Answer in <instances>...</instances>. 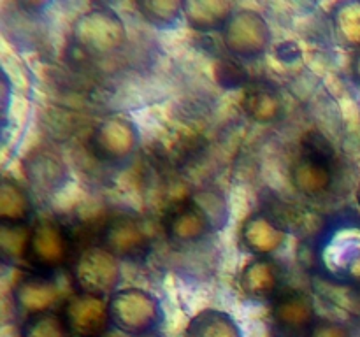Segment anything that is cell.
Instances as JSON below:
<instances>
[{"label": "cell", "mask_w": 360, "mask_h": 337, "mask_svg": "<svg viewBox=\"0 0 360 337\" xmlns=\"http://www.w3.org/2000/svg\"><path fill=\"white\" fill-rule=\"evenodd\" d=\"M108 305L111 325L129 336L153 332L164 318L160 300L143 288L116 290Z\"/></svg>", "instance_id": "cell-4"}, {"label": "cell", "mask_w": 360, "mask_h": 337, "mask_svg": "<svg viewBox=\"0 0 360 337\" xmlns=\"http://www.w3.org/2000/svg\"><path fill=\"white\" fill-rule=\"evenodd\" d=\"M185 337H243V330L229 312L204 309L190 319Z\"/></svg>", "instance_id": "cell-19"}, {"label": "cell", "mask_w": 360, "mask_h": 337, "mask_svg": "<svg viewBox=\"0 0 360 337\" xmlns=\"http://www.w3.org/2000/svg\"><path fill=\"white\" fill-rule=\"evenodd\" d=\"M333 153L304 147L292 164V186L304 197H322L333 186Z\"/></svg>", "instance_id": "cell-12"}, {"label": "cell", "mask_w": 360, "mask_h": 337, "mask_svg": "<svg viewBox=\"0 0 360 337\" xmlns=\"http://www.w3.org/2000/svg\"><path fill=\"white\" fill-rule=\"evenodd\" d=\"M239 239L246 251L257 256H271L285 246L287 230L271 214L257 211L243 221Z\"/></svg>", "instance_id": "cell-13"}, {"label": "cell", "mask_w": 360, "mask_h": 337, "mask_svg": "<svg viewBox=\"0 0 360 337\" xmlns=\"http://www.w3.org/2000/svg\"><path fill=\"white\" fill-rule=\"evenodd\" d=\"M130 337H164L162 333H158L157 330H153V332H146V333H139V336H130Z\"/></svg>", "instance_id": "cell-26"}, {"label": "cell", "mask_w": 360, "mask_h": 337, "mask_svg": "<svg viewBox=\"0 0 360 337\" xmlns=\"http://www.w3.org/2000/svg\"><path fill=\"white\" fill-rule=\"evenodd\" d=\"M246 116L260 125L273 123L283 114V102L278 91L267 84H253L243 98Z\"/></svg>", "instance_id": "cell-18"}, {"label": "cell", "mask_w": 360, "mask_h": 337, "mask_svg": "<svg viewBox=\"0 0 360 337\" xmlns=\"http://www.w3.org/2000/svg\"><path fill=\"white\" fill-rule=\"evenodd\" d=\"M224 44L232 56L241 60H255L266 55L273 34L269 23L253 9H238L224 27Z\"/></svg>", "instance_id": "cell-6"}, {"label": "cell", "mask_w": 360, "mask_h": 337, "mask_svg": "<svg viewBox=\"0 0 360 337\" xmlns=\"http://www.w3.org/2000/svg\"><path fill=\"white\" fill-rule=\"evenodd\" d=\"M136 7L148 23L162 30L172 28L183 18V2L176 0H141Z\"/></svg>", "instance_id": "cell-21"}, {"label": "cell", "mask_w": 360, "mask_h": 337, "mask_svg": "<svg viewBox=\"0 0 360 337\" xmlns=\"http://www.w3.org/2000/svg\"><path fill=\"white\" fill-rule=\"evenodd\" d=\"M333 27L341 44L360 49V2H343L333 14Z\"/></svg>", "instance_id": "cell-20"}, {"label": "cell", "mask_w": 360, "mask_h": 337, "mask_svg": "<svg viewBox=\"0 0 360 337\" xmlns=\"http://www.w3.org/2000/svg\"><path fill=\"white\" fill-rule=\"evenodd\" d=\"M70 256V237L65 227L55 220H37L30 225L25 260L41 274L65 265Z\"/></svg>", "instance_id": "cell-7"}, {"label": "cell", "mask_w": 360, "mask_h": 337, "mask_svg": "<svg viewBox=\"0 0 360 337\" xmlns=\"http://www.w3.org/2000/svg\"><path fill=\"white\" fill-rule=\"evenodd\" d=\"M72 279L77 293L111 297L122 279V267L108 249L94 246L84 249L72 263Z\"/></svg>", "instance_id": "cell-5"}, {"label": "cell", "mask_w": 360, "mask_h": 337, "mask_svg": "<svg viewBox=\"0 0 360 337\" xmlns=\"http://www.w3.org/2000/svg\"><path fill=\"white\" fill-rule=\"evenodd\" d=\"M271 304V319L283 337H306L315 318V304L306 291L297 288L281 290Z\"/></svg>", "instance_id": "cell-10"}, {"label": "cell", "mask_w": 360, "mask_h": 337, "mask_svg": "<svg viewBox=\"0 0 360 337\" xmlns=\"http://www.w3.org/2000/svg\"><path fill=\"white\" fill-rule=\"evenodd\" d=\"M102 248L118 260H139L150 251L151 239L139 218L123 213L112 216L104 225Z\"/></svg>", "instance_id": "cell-9"}, {"label": "cell", "mask_w": 360, "mask_h": 337, "mask_svg": "<svg viewBox=\"0 0 360 337\" xmlns=\"http://www.w3.org/2000/svg\"><path fill=\"white\" fill-rule=\"evenodd\" d=\"M357 200H359V206H360V183H359V188H357Z\"/></svg>", "instance_id": "cell-27"}, {"label": "cell", "mask_w": 360, "mask_h": 337, "mask_svg": "<svg viewBox=\"0 0 360 337\" xmlns=\"http://www.w3.org/2000/svg\"><path fill=\"white\" fill-rule=\"evenodd\" d=\"M283 272L271 256H257L243 267L239 274V288L253 300H273L283 288Z\"/></svg>", "instance_id": "cell-14"}, {"label": "cell", "mask_w": 360, "mask_h": 337, "mask_svg": "<svg viewBox=\"0 0 360 337\" xmlns=\"http://www.w3.org/2000/svg\"><path fill=\"white\" fill-rule=\"evenodd\" d=\"M211 209H225V204L217 195L213 206L210 207V193L206 195L200 193L199 197L195 195L185 202L176 204L165 213L164 221H162L165 234L174 242H181V244L200 241L207 234H211L214 227H220L225 221Z\"/></svg>", "instance_id": "cell-3"}, {"label": "cell", "mask_w": 360, "mask_h": 337, "mask_svg": "<svg viewBox=\"0 0 360 337\" xmlns=\"http://www.w3.org/2000/svg\"><path fill=\"white\" fill-rule=\"evenodd\" d=\"M21 337H72L62 312L46 311L28 316L21 326Z\"/></svg>", "instance_id": "cell-22"}, {"label": "cell", "mask_w": 360, "mask_h": 337, "mask_svg": "<svg viewBox=\"0 0 360 337\" xmlns=\"http://www.w3.org/2000/svg\"><path fill=\"white\" fill-rule=\"evenodd\" d=\"M70 37L81 51L94 56H108L125 46L127 28L112 9L91 7L76 18Z\"/></svg>", "instance_id": "cell-1"}, {"label": "cell", "mask_w": 360, "mask_h": 337, "mask_svg": "<svg viewBox=\"0 0 360 337\" xmlns=\"http://www.w3.org/2000/svg\"><path fill=\"white\" fill-rule=\"evenodd\" d=\"M306 337H352V332L345 323L322 318L313 323Z\"/></svg>", "instance_id": "cell-24"}, {"label": "cell", "mask_w": 360, "mask_h": 337, "mask_svg": "<svg viewBox=\"0 0 360 337\" xmlns=\"http://www.w3.org/2000/svg\"><path fill=\"white\" fill-rule=\"evenodd\" d=\"M60 298V288L48 274L25 276L13 286V300L18 311L34 316L39 312L53 311Z\"/></svg>", "instance_id": "cell-15"}, {"label": "cell", "mask_w": 360, "mask_h": 337, "mask_svg": "<svg viewBox=\"0 0 360 337\" xmlns=\"http://www.w3.org/2000/svg\"><path fill=\"white\" fill-rule=\"evenodd\" d=\"M234 13V6L225 0H190L183 2V16L197 32L224 30Z\"/></svg>", "instance_id": "cell-16"}, {"label": "cell", "mask_w": 360, "mask_h": 337, "mask_svg": "<svg viewBox=\"0 0 360 337\" xmlns=\"http://www.w3.org/2000/svg\"><path fill=\"white\" fill-rule=\"evenodd\" d=\"M352 72H354L355 81L360 84V49H357L354 56V62H352Z\"/></svg>", "instance_id": "cell-25"}, {"label": "cell", "mask_w": 360, "mask_h": 337, "mask_svg": "<svg viewBox=\"0 0 360 337\" xmlns=\"http://www.w3.org/2000/svg\"><path fill=\"white\" fill-rule=\"evenodd\" d=\"M139 139V128L132 119L123 114H112L95 126L90 143L101 160L118 164L136 153Z\"/></svg>", "instance_id": "cell-8"}, {"label": "cell", "mask_w": 360, "mask_h": 337, "mask_svg": "<svg viewBox=\"0 0 360 337\" xmlns=\"http://www.w3.org/2000/svg\"><path fill=\"white\" fill-rule=\"evenodd\" d=\"M60 312L72 337H102L111 325L108 300L95 295H70L62 304Z\"/></svg>", "instance_id": "cell-11"}, {"label": "cell", "mask_w": 360, "mask_h": 337, "mask_svg": "<svg viewBox=\"0 0 360 337\" xmlns=\"http://www.w3.org/2000/svg\"><path fill=\"white\" fill-rule=\"evenodd\" d=\"M319 262L333 279L360 284V225H334L320 241Z\"/></svg>", "instance_id": "cell-2"}, {"label": "cell", "mask_w": 360, "mask_h": 337, "mask_svg": "<svg viewBox=\"0 0 360 337\" xmlns=\"http://www.w3.org/2000/svg\"><path fill=\"white\" fill-rule=\"evenodd\" d=\"M28 172H30V178L34 179L35 185L53 186L55 185V179L58 181V176L60 172H62V168H58V165H56L55 160L44 157L35 160Z\"/></svg>", "instance_id": "cell-23"}, {"label": "cell", "mask_w": 360, "mask_h": 337, "mask_svg": "<svg viewBox=\"0 0 360 337\" xmlns=\"http://www.w3.org/2000/svg\"><path fill=\"white\" fill-rule=\"evenodd\" d=\"M34 214V204L27 188L13 178H4L0 185V223L28 225Z\"/></svg>", "instance_id": "cell-17"}]
</instances>
